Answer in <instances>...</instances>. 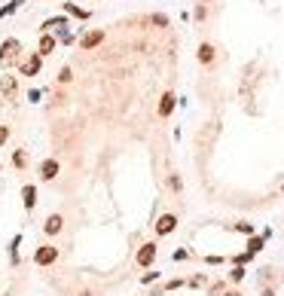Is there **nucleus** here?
Segmentation results:
<instances>
[{
    "mask_svg": "<svg viewBox=\"0 0 284 296\" xmlns=\"http://www.w3.org/2000/svg\"><path fill=\"white\" fill-rule=\"evenodd\" d=\"M281 193H284V183H281Z\"/></svg>",
    "mask_w": 284,
    "mask_h": 296,
    "instance_id": "36",
    "label": "nucleus"
},
{
    "mask_svg": "<svg viewBox=\"0 0 284 296\" xmlns=\"http://www.w3.org/2000/svg\"><path fill=\"white\" fill-rule=\"evenodd\" d=\"M229 281H233V284L244 281V266H233V269H229Z\"/></svg>",
    "mask_w": 284,
    "mask_h": 296,
    "instance_id": "21",
    "label": "nucleus"
},
{
    "mask_svg": "<svg viewBox=\"0 0 284 296\" xmlns=\"http://www.w3.org/2000/svg\"><path fill=\"white\" fill-rule=\"evenodd\" d=\"M104 37H107V34H104L101 28H89L83 37H80V49H83V52H92V49H98V46L104 43Z\"/></svg>",
    "mask_w": 284,
    "mask_h": 296,
    "instance_id": "6",
    "label": "nucleus"
},
{
    "mask_svg": "<svg viewBox=\"0 0 284 296\" xmlns=\"http://www.w3.org/2000/svg\"><path fill=\"white\" fill-rule=\"evenodd\" d=\"M40 95H43L40 89H31V92H28V98H31V101H40Z\"/></svg>",
    "mask_w": 284,
    "mask_h": 296,
    "instance_id": "32",
    "label": "nucleus"
},
{
    "mask_svg": "<svg viewBox=\"0 0 284 296\" xmlns=\"http://www.w3.org/2000/svg\"><path fill=\"white\" fill-rule=\"evenodd\" d=\"M177 287H184V281H181V278H174V281H168V284H162V287H159L153 296H159V293H165V290H177Z\"/></svg>",
    "mask_w": 284,
    "mask_h": 296,
    "instance_id": "25",
    "label": "nucleus"
},
{
    "mask_svg": "<svg viewBox=\"0 0 284 296\" xmlns=\"http://www.w3.org/2000/svg\"><path fill=\"white\" fill-rule=\"evenodd\" d=\"M22 3H25V0H9V3H6V6H0V19H6V15H12V12H15V9H19Z\"/></svg>",
    "mask_w": 284,
    "mask_h": 296,
    "instance_id": "19",
    "label": "nucleus"
},
{
    "mask_svg": "<svg viewBox=\"0 0 284 296\" xmlns=\"http://www.w3.org/2000/svg\"><path fill=\"white\" fill-rule=\"evenodd\" d=\"M64 15H74V19H83V22H86L92 12L83 9V6H77V3H64Z\"/></svg>",
    "mask_w": 284,
    "mask_h": 296,
    "instance_id": "16",
    "label": "nucleus"
},
{
    "mask_svg": "<svg viewBox=\"0 0 284 296\" xmlns=\"http://www.w3.org/2000/svg\"><path fill=\"white\" fill-rule=\"evenodd\" d=\"M159 275H162V272H156V269H150L147 275H141V284H153V281H159Z\"/></svg>",
    "mask_w": 284,
    "mask_h": 296,
    "instance_id": "27",
    "label": "nucleus"
},
{
    "mask_svg": "<svg viewBox=\"0 0 284 296\" xmlns=\"http://www.w3.org/2000/svg\"><path fill=\"white\" fill-rule=\"evenodd\" d=\"M58 171H61V162L55 159V156H49V159H43V162H40V180L52 183V180L58 177Z\"/></svg>",
    "mask_w": 284,
    "mask_h": 296,
    "instance_id": "7",
    "label": "nucleus"
},
{
    "mask_svg": "<svg viewBox=\"0 0 284 296\" xmlns=\"http://www.w3.org/2000/svg\"><path fill=\"white\" fill-rule=\"evenodd\" d=\"M251 259H254V254H247V251H244V254H236V256H233V266H247Z\"/></svg>",
    "mask_w": 284,
    "mask_h": 296,
    "instance_id": "24",
    "label": "nucleus"
},
{
    "mask_svg": "<svg viewBox=\"0 0 284 296\" xmlns=\"http://www.w3.org/2000/svg\"><path fill=\"white\" fill-rule=\"evenodd\" d=\"M144 25H156V28H168V15L162 12H153L150 19H144Z\"/></svg>",
    "mask_w": 284,
    "mask_h": 296,
    "instance_id": "18",
    "label": "nucleus"
},
{
    "mask_svg": "<svg viewBox=\"0 0 284 296\" xmlns=\"http://www.w3.org/2000/svg\"><path fill=\"white\" fill-rule=\"evenodd\" d=\"M9 141V126H3V123H0V147H3Z\"/></svg>",
    "mask_w": 284,
    "mask_h": 296,
    "instance_id": "30",
    "label": "nucleus"
},
{
    "mask_svg": "<svg viewBox=\"0 0 284 296\" xmlns=\"http://www.w3.org/2000/svg\"><path fill=\"white\" fill-rule=\"evenodd\" d=\"M189 256V251H174V259H177V263H181V259H187Z\"/></svg>",
    "mask_w": 284,
    "mask_h": 296,
    "instance_id": "31",
    "label": "nucleus"
},
{
    "mask_svg": "<svg viewBox=\"0 0 284 296\" xmlns=\"http://www.w3.org/2000/svg\"><path fill=\"white\" fill-rule=\"evenodd\" d=\"M19 61H22V40L6 37L3 43H0V67H12Z\"/></svg>",
    "mask_w": 284,
    "mask_h": 296,
    "instance_id": "1",
    "label": "nucleus"
},
{
    "mask_svg": "<svg viewBox=\"0 0 284 296\" xmlns=\"http://www.w3.org/2000/svg\"><path fill=\"white\" fill-rule=\"evenodd\" d=\"M263 296H275V290H272V287H266V290H263Z\"/></svg>",
    "mask_w": 284,
    "mask_h": 296,
    "instance_id": "35",
    "label": "nucleus"
},
{
    "mask_svg": "<svg viewBox=\"0 0 284 296\" xmlns=\"http://www.w3.org/2000/svg\"><path fill=\"white\" fill-rule=\"evenodd\" d=\"M153 229H156V235L159 238H165V235H171L174 229H177V214H162L156 223H153Z\"/></svg>",
    "mask_w": 284,
    "mask_h": 296,
    "instance_id": "8",
    "label": "nucleus"
},
{
    "mask_svg": "<svg viewBox=\"0 0 284 296\" xmlns=\"http://www.w3.org/2000/svg\"><path fill=\"white\" fill-rule=\"evenodd\" d=\"M22 205H25V211H34V208H37V186L34 183L22 186Z\"/></svg>",
    "mask_w": 284,
    "mask_h": 296,
    "instance_id": "13",
    "label": "nucleus"
},
{
    "mask_svg": "<svg viewBox=\"0 0 284 296\" xmlns=\"http://www.w3.org/2000/svg\"><path fill=\"white\" fill-rule=\"evenodd\" d=\"M223 296H241V290H226Z\"/></svg>",
    "mask_w": 284,
    "mask_h": 296,
    "instance_id": "34",
    "label": "nucleus"
},
{
    "mask_svg": "<svg viewBox=\"0 0 284 296\" xmlns=\"http://www.w3.org/2000/svg\"><path fill=\"white\" fill-rule=\"evenodd\" d=\"M208 293H211V296H220V293H223V284H214V287H211Z\"/></svg>",
    "mask_w": 284,
    "mask_h": 296,
    "instance_id": "33",
    "label": "nucleus"
},
{
    "mask_svg": "<svg viewBox=\"0 0 284 296\" xmlns=\"http://www.w3.org/2000/svg\"><path fill=\"white\" fill-rule=\"evenodd\" d=\"M19 245H22V232L12 235V241H9V263L12 266H19Z\"/></svg>",
    "mask_w": 284,
    "mask_h": 296,
    "instance_id": "17",
    "label": "nucleus"
},
{
    "mask_svg": "<svg viewBox=\"0 0 284 296\" xmlns=\"http://www.w3.org/2000/svg\"><path fill=\"white\" fill-rule=\"evenodd\" d=\"M12 168L15 171H25L28 168V150H22V147L12 150Z\"/></svg>",
    "mask_w": 284,
    "mask_h": 296,
    "instance_id": "14",
    "label": "nucleus"
},
{
    "mask_svg": "<svg viewBox=\"0 0 284 296\" xmlns=\"http://www.w3.org/2000/svg\"><path fill=\"white\" fill-rule=\"evenodd\" d=\"M43 55L40 52H31V55H25L22 61H19V77H40V71H43Z\"/></svg>",
    "mask_w": 284,
    "mask_h": 296,
    "instance_id": "2",
    "label": "nucleus"
},
{
    "mask_svg": "<svg viewBox=\"0 0 284 296\" xmlns=\"http://www.w3.org/2000/svg\"><path fill=\"white\" fill-rule=\"evenodd\" d=\"M55 46H58V40H55V34H49V31H43L40 34V40H37V52L46 58V55H52L55 52Z\"/></svg>",
    "mask_w": 284,
    "mask_h": 296,
    "instance_id": "11",
    "label": "nucleus"
},
{
    "mask_svg": "<svg viewBox=\"0 0 284 296\" xmlns=\"http://www.w3.org/2000/svg\"><path fill=\"white\" fill-rule=\"evenodd\" d=\"M55 263H58V248L55 245H40L37 251H34V266L49 269V266H55Z\"/></svg>",
    "mask_w": 284,
    "mask_h": 296,
    "instance_id": "3",
    "label": "nucleus"
},
{
    "mask_svg": "<svg viewBox=\"0 0 284 296\" xmlns=\"http://www.w3.org/2000/svg\"><path fill=\"white\" fill-rule=\"evenodd\" d=\"M263 248H266V238H263V235H247V254L257 256Z\"/></svg>",
    "mask_w": 284,
    "mask_h": 296,
    "instance_id": "15",
    "label": "nucleus"
},
{
    "mask_svg": "<svg viewBox=\"0 0 284 296\" xmlns=\"http://www.w3.org/2000/svg\"><path fill=\"white\" fill-rule=\"evenodd\" d=\"M205 263H208V266H223L226 259H223L220 254H208V256H205Z\"/></svg>",
    "mask_w": 284,
    "mask_h": 296,
    "instance_id": "29",
    "label": "nucleus"
},
{
    "mask_svg": "<svg viewBox=\"0 0 284 296\" xmlns=\"http://www.w3.org/2000/svg\"><path fill=\"white\" fill-rule=\"evenodd\" d=\"M0 171H3V165H0Z\"/></svg>",
    "mask_w": 284,
    "mask_h": 296,
    "instance_id": "37",
    "label": "nucleus"
},
{
    "mask_svg": "<svg viewBox=\"0 0 284 296\" xmlns=\"http://www.w3.org/2000/svg\"><path fill=\"white\" fill-rule=\"evenodd\" d=\"M156 254H159V245H156V241H144V245L138 248V254H135V263H138L141 269H153Z\"/></svg>",
    "mask_w": 284,
    "mask_h": 296,
    "instance_id": "4",
    "label": "nucleus"
},
{
    "mask_svg": "<svg viewBox=\"0 0 284 296\" xmlns=\"http://www.w3.org/2000/svg\"><path fill=\"white\" fill-rule=\"evenodd\" d=\"M55 40H58V43H67V46H70V43H74L77 37H74V34H70V31H58V34H55Z\"/></svg>",
    "mask_w": 284,
    "mask_h": 296,
    "instance_id": "28",
    "label": "nucleus"
},
{
    "mask_svg": "<svg viewBox=\"0 0 284 296\" xmlns=\"http://www.w3.org/2000/svg\"><path fill=\"white\" fill-rule=\"evenodd\" d=\"M233 232H241V235H254V223H233Z\"/></svg>",
    "mask_w": 284,
    "mask_h": 296,
    "instance_id": "23",
    "label": "nucleus"
},
{
    "mask_svg": "<svg viewBox=\"0 0 284 296\" xmlns=\"http://www.w3.org/2000/svg\"><path fill=\"white\" fill-rule=\"evenodd\" d=\"M61 229H64V217H61V214H49V217L43 220V235H46V238L58 235Z\"/></svg>",
    "mask_w": 284,
    "mask_h": 296,
    "instance_id": "9",
    "label": "nucleus"
},
{
    "mask_svg": "<svg viewBox=\"0 0 284 296\" xmlns=\"http://www.w3.org/2000/svg\"><path fill=\"white\" fill-rule=\"evenodd\" d=\"M196 58H199V64H202V67H211V64H214V58H217V49L211 46V43H199Z\"/></svg>",
    "mask_w": 284,
    "mask_h": 296,
    "instance_id": "12",
    "label": "nucleus"
},
{
    "mask_svg": "<svg viewBox=\"0 0 284 296\" xmlns=\"http://www.w3.org/2000/svg\"><path fill=\"white\" fill-rule=\"evenodd\" d=\"M61 25H67V15H55V19H46V22H43V31H49V28H61Z\"/></svg>",
    "mask_w": 284,
    "mask_h": 296,
    "instance_id": "20",
    "label": "nucleus"
},
{
    "mask_svg": "<svg viewBox=\"0 0 284 296\" xmlns=\"http://www.w3.org/2000/svg\"><path fill=\"white\" fill-rule=\"evenodd\" d=\"M70 80H74V71H70V67H61L58 71V85H67Z\"/></svg>",
    "mask_w": 284,
    "mask_h": 296,
    "instance_id": "26",
    "label": "nucleus"
},
{
    "mask_svg": "<svg viewBox=\"0 0 284 296\" xmlns=\"http://www.w3.org/2000/svg\"><path fill=\"white\" fill-rule=\"evenodd\" d=\"M0 101L3 104H12V101H19V80L3 74L0 77Z\"/></svg>",
    "mask_w": 284,
    "mask_h": 296,
    "instance_id": "5",
    "label": "nucleus"
},
{
    "mask_svg": "<svg viewBox=\"0 0 284 296\" xmlns=\"http://www.w3.org/2000/svg\"><path fill=\"white\" fill-rule=\"evenodd\" d=\"M86 3H89V0H86Z\"/></svg>",
    "mask_w": 284,
    "mask_h": 296,
    "instance_id": "38",
    "label": "nucleus"
},
{
    "mask_svg": "<svg viewBox=\"0 0 284 296\" xmlns=\"http://www.w3.org/2000/svg\"><path fill=\"white\" fill-rule=\"evenodd\" d=\"M177 107V95L174 92H162V98H159V119H168Z\"/></svg>",
    "mask_w": 284,
    "mask_h": 296,
    "instance_id": "10",
    "label": "nucleus"
},
{
    "mask_svg": "<svg viewBox=\"0 0 284 296\" xmlns=\"http://www.w3.org/2000/svg\"><path fill=\"white\" fill-rule=\"evenodd\" d=\"M168 186H171V193H181V189H184L181 174H168Z\"/></svg>",
    "mask_w": 284,
    "mask_h": 296,
    "instance_id": "22",
    "label": "nucleus"
}]
</instances>
